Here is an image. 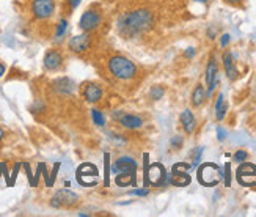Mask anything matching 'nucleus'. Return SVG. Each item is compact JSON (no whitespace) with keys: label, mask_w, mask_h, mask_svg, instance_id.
I'll use <instances>...</instances> for the list:
<instances>
[{"label":"nucleus","mask_w":256,"mask_h":217,"mask_svg":"<svg viewBox=\"0 0 256 217\" xmlns=\"http://www.w3.org/2000/svg\"><path fill=\"white\" fill-rule=\"evenodd\" d=\"M154 24L153 13L146 8H137L123 13L118 19V30L124 38L137 37V35L149 30Z\"/></svg>","instance_id":"f257e3e1"},{"label":"nucleus","mask_w":256,"mask_h":217,"mask_svg":"<svg viewBox=\"0 0 256 217\" xmlns=\"http://www.w3.org/2000/svg\"><path fill=\"white\" fill-rule=\"evenodd\" d=\"M107 68L110 74L118 80H131L137 74V66L129 59L123 55H112L107 60Z\"/></svg>","instance_id":"f03ea898"},{"label":"nucleus","mask_w":256,"mask_h":217,"mask_svg":"<svg viewBox=\"0 0 256 217\" xmlns=\"http://www.w3.org/2000/svg\"><path fill=\"white\" fill-rule=\"evenodd\" d=\"M102 22V13L99 8H88L83 13L80 20H79V27L83 32H93L96 30Z\"/></svg>","instance_id":"7ed1b4c3"},{"label":"nucleus","mask_w":256,"mask_h":217,"mask_svg":"<svg viewBox=\"0 0 256 217\" xmlns=\"http://www.w3.org/2000/svg\"><path fill=\"white\" fill-rule=\"evenodd\" d=\"M32 15L39 20H46L54 16L55 0H32Z\"/></svg>","instance_id":"20e7f679"},{"label":"nucleus","mask_w":256,"mask_h":217,"mask_svg":"<svg viewBox=\"0 0 256 217\" xmlns=\"http://www.w3.org/2000/svg\"><path fill=\"white\" fill-rule=\"evenodd\" d=\"M79 203V195L74 194L73 191L68 189H60L59 192H55V195L51 200V206L54 208H74Z\"/></svg>","instance_id":"39448f33"},{"label":"nucleus","mask_w":256,"mask_h":217,"mask_svg":"<svg viewBox=\"0 0 256 217\" xmlns=\"http://www.w3.org/2000/svg\"><path fill=\"white\" fill-rule=\"evenodd\" d=\"M222 178V170L214 164H204L198 172V179L204 186H216Z\"/></svg>","instance_id":"423d86ee"},{"label":"nucleus","mask_w":256,"mask_h":217,"mask_svg":"<svg viewBox=\"0 0 256 217\" xmlns=\"http://www.w3.org/2000/svg\"><path fill=\"white\" fill-rule=\"evenodd\" d=\"M68 47H69L71 52L82 55L83 52H87L91 47V35L88 32H85L83 35H76V37L69 39Z\"/></svg>","instance_id":"0eeeda50"},{"label":"nucleus","mask_w":256,"mask_h":217,"mask_svg":"<svg viewBox=\"0 0 256 217\" xmlns=\"http://www.w3.org/2000/svg\"><path fill=\"white\" fill-rule=\"evenodd\" d=\"M137 172V162L132 158L123 156L119 158L115 164L112 165V173L113 175H135Z\"/></svg>","instance_id":"6e6552de"},{"label":"nucleus","mask_w":256,"mask_h":217,"mask_svg":"<svg viewBox=\"0 0 256 217\" xmlns=\"http://www.w3.org/2000/svg\"><path fill=\"white\" fill-rule=\"evenodd\" d=\"M63 61H65V57H63L61 51L59 49H49L44 55V68L47 71H57L63 66Z\"/></svg>","instance_id":"1a4fd4ad"},{"label":"nucleus","mask_w":256,"mask_h":217,"mask_svg":"<svg viewBox=\"0 0 256 217\" xmlns=\"http://www.w3.org/2000/svg\"><path fill=\"white\" fill-rule=\"evenodd\" d=\"M83 98L88 102H99L102 99V87L95 82H90L83 88Z\"/></svg>","instance_id":"9d476101"},{"label":"nucleus","mask_w":256,"mask_h":217,"mask_svg":"<svg viewBox=\"0 0 256 217\" xmlns=\"http://www.w3.org/2000/svg\"><path fill=\"white\" fill-rule=\"evenodd\" d=\"M217 73H218L217 63H216L214 59H212L208 63V68H206V83H208V95H211L212 92H214V88L217 85Z\"/></svg>","instance_id":"9b49d317"},{"label":"nucleus","mask_w":256,"mask_h":217,"mask_svg":"<svg viewBox=\"0 0 256 217\" xmlns=\"http://www.w3.org/2000/svg\"><path fill=\"white\" fill-rule=\"evenodd\" d=\"M118 121L124 129H131V131L140 129L141 126H143V120H141L138 115H134V114H123Z\"/></svg>","instance_id":"f8f14e48"},{"label":"nucleus","mask_w":256,"mask_h":217,"mask_svg":"<svg viewBox=\"0 0 256 217\" xmlns=\"http://www.w3.org/2000/svg\"><path fill=\"white\" fill-rule=\"evenodd\" d=\"M181 124H182V128H184V131L187 132V134H192V132L195 131L197 120H195L194 114H192L189 109H186L181 114Z\"/></svg>","instance_id":"ddd939ff"},{"label":"nucleus","mask_w":256,"mask_h":217,"mask_svg":"<svg viewBox=\"0 0 256 217\" xmlns=\"http://www.w3.org/2000/svg\"><path fill=\"white\" fill-rule=\"evenodd\" d=\"M223 66H225V71H226V76H228L230 80H236L237 79V69L234 66V60H233V55L231 52H226L223 55Z\"/></svg>","instance_id":"4468645a"},{"label":"nucleus","mask_w":256,"mask_h":217,"mask_svg":"<svg viewBox=\"0 0 256 217\" xmlns=\"http://www.w3.org/2000/svg\"><path fill=\"white\" fill-rule=\"evenodd\" d=\"M244 177H256V165L242 162V165L237 169V179L244 178Z\"/></svg>","instance_id":"2eb2a0df"},{"label":"nucleus","mask_w":256,"mask_h":217,"mask_svg":"<svg viewBox=\"0 0 256 217\" xmlns=\"http://www.w3.org/2000/svg\"><path fill=\"white\" fill-rule=\"evenodd\" d=\"M204 99H206V92H204L203 85H197L194 93H192V104H194L195 107H200L204 102Z\"/></svg>","instance_id":"dca6fc26"},{"label":"nucleus","mask_w":256,"mask_h":217,"mask_svg":"<svg viewBox=\"0 0 256 217\" xmlns=\"http://www.w3.org/2000/svg\"><path fill=\"white\" fill-rule=\"evenodd\" d=\"M55 85H57V87H55L57 92L61 93V95H68V93L73 92V88H74V87H73V82H71L69 79H65V78L57 80Z\"/></svg>","instance_id":"f3484780"},{"label":"nucleus","mask_w":256,"mask_h":217,"mask_svg":"<svg viewBox=\"0 0 256 217\" xmlns=\"http://www.w3.org/2000/svg\"><path fill=\"white\" fill-rule=\"evenodd\" d=\"M226 114V104H225V98L223 95H218L217 102H216V117L217 120H223Z\"/></svg>","instance_id":"a211bd4d"},{"label":"nucleus","mask_w":256,"mask_h":217,"mask_svg":"<svg viewBox=\"0 0 256 217\" xmlns=\"http://www.w3.org/2000/svg\"><path fill=\"white\" fill-rule=\"evenodd\" d=\"M91 117H93V121L98 124V126H105V117H104V114L99 109H93L91 110Z\"/></svg>","instance_id":"6ab92c4d"},{"label":"nucleus","mask_w":256,"mask_h":217,"mask_svg":"<svg viewBox=\"0 0 256 217\" xmlns=\"http://www.w3.org/2000/svg\"><path fill=\"white\" fill-rule=\"evenodd\" d=\"M66 29H68V20L66 19H60L59 24H57V29H55V37L61 38L63 35L66 33Z\"/></svg>","instance_id":"aec40b11"},{"label":"nucleus","mask_w":256,"mask_h":217,"mask_svg":"<svg viewBox=\"0 0 256 217\" xmlns=\"http://www.w3.org/2000/svg\"><path fill=\"white\" fill-rule=\"evenodd\" d=\"M149 96H151V99H154V101L160 99V98L163 96V88H162V87H153V88H151V93H149Z\"/></svg>","instance_id":"412c9836"},{"label":"nucleus","mask_w":256,"mask_h":217,"mask_svg":"<svg viewBox=\"0 0 256 217\" xmlns=\"http://www.w3.org/2000/svg\"><path fill=\"white\" fill-rule=\"evenodd\" d=\"M247 158H248V153L244 151V150H239L236 155H234V162L242 164V162H245V160H247Z\"/></svg>","instance_id":"4be33fe9"},{"label":"nucleus","mask_w":256,"mask_h":217,"mask_svg":"<svg viewBox=\"0 0 256 217\" xmlns=\"http://www.w3.org/2000/svg\"><path fill=\"white\" fill-rule=\"evenodd\" d=\"M170 143H172L173 148L179 150L181 146H182V137H181V136H176V137H173V138H172V142H170Z\"/></svg>","instance_id":"5701e85b"},{"label":"nucleus","mask_w":256,"mask_h":217,"mask_svg":"<svg viewBox=\"0 0 256 217\" xmlns=\"http://www.w3.org/2000/svg\"><path fill=\"white\" fill-rule=\"evenodd\" d=\"M149 194L148 189H135V191H131V195H138V197H146Z\"/></svg>","instance_id":"b1692460"},{"label":"nucleus","mask_w":256,"mask_h":217,"mask_svg":"<svg viewBox=\"0 0 256 217\" xmlns=\"http://www.w3.org/2000/svg\"><path fill=\"white\" fill-rule=\"evenodd\" d=\"M79 3H80V0H66V5H68V10L69 11H73Z\"/></svg>","instance_id":"393cba45"},{"label":"nucleus","mask_w":256,"mask_h":217,"mask_svg":"<svg viewBox=\"0 0 256 217\" xmlns=\"http://www.w3.org/2000/svg\"><path fill=\"white\" fill-rule=\"evenodd\" d=\"M228 43H230V35H228V33H225L223 37H222V41H220V46H222V47H226V46H228Z\"/></svg>","instance_id":"a878e982"},{"label":"nucleus","mask_w":256,"mask_h":217,"mask_svg":"<svg viewBox=\"0 0 256 217\" xmlns=\"http://www.w3.org/2000/svg\"><path fill=\"white\" fill-rule=\"evenodd\" d=\"M217 136H218V140H220V142H222V140L226 138V131L222 129V128H218V129H217Z\"/></svg>","instance_id":"bb28decb"},{"label":"nucleus","mask_w":256,"mask_h":217,"mask_svg":"<svg viewBox=\"0 0 256 217\" xmlns=\"http://www.w3.org/2000/svg\"><path fill=\"white\" fill-rule=\"evenodd\" d=\"M226 186H230V164H226V179H225Z\"/></svg>","instance_id":"cd10ccee"},{"label":"nucleus","mask_w":256,"mask_h":217,"mask_svg":"<svg viewBox=\"0 0 256 217\" xmlns=\"http://www.w3.org/2000/svg\"><path fill=\"white\" fill-rule=\"evenodd\" d=\"M194 54H195V51L192 47H189L187 51H186V57H194Z\"/></svg>","instance_id":"c85d7f7f"},{"label":"nucleus","mask_w":256,"mask_h":217,"mask_svg":"<svg viewBox=\"0 0 256 217\" xmlns=\"http://www.w3.org/2000/svg\"><path fill=\"white\" fill-rule=\"evenodd\" d=\"M226 3H230V5H237V3H240L242 0H225Z\"/></svg>","instance_id":"c756f323"},{"label":"nucleus","mask_w":256,"mask_h":217,"mask_svg":"<svg viewBox=\"0 0 256 217\" xmlns=\"http://www.w3.org/2000/svg\"><path fill=\"white\" fill-rule=\"evenodd\" d=\"M5 71H6L5 65H3V63H0V78H2V76L5 74Z\"/></svg>","instance_id":"7c9ffc66"},{"label":"nucleus","mask_w":256,"mask_h":217,"mask_svg":"<svg viewBox=\"0 0 256 217\" xmlns=\"http://www.w3.org/2000/svg\"><path fill=\"white\" fill-rule=\"evenodd\" d=\"M194 2H200V3H208L209 0H194Z\"/></svg>","instance_id":"2f4dec72"},{"label":"nucleus","mask_w":256,"mask_h":217,"mask_svg":"<svg viewBox=\"0 0 256 217\" xmlns=\"http://www.w3.org/2000/svg\"><path fill=\"white\" fill-rule=\"evenodd\" d=\"M2 138H3V129L0 128V142H2Z\"/></svg>","instance_id":"473e14b6"}]
</instances>
